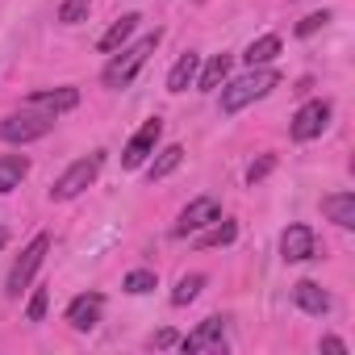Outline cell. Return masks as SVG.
Masks as SVG:
<instances>
[{"label":"cell","instance_id":"15","mask_svg":"<svg viewBox=\"0 0 355 355\" xmlns=\"http://www.w3.org/2000/svg\"><path fill=\"white\" fill-rule=\"evenodd\" d=\"M30 175V159L26 155H0V193H13Z\"/></svg>","mask_w":355,"mask_h":355},{"label":"cell","instance_id":"3","mask_svg":"<svg viewBox=\"0 0 355 355\" xmlns=\"http://www.w3.org/2000/svg\"><path fill=\"white\" fill-rule=\"evenodd\" d=\"M101 163H105V150H92L88 159H76L59 180H55V189H51V201H71V197H80L96 175H101Z\"/></svg>","mask_w":355,"mask_h":355},{"label":"cell","instance_id":"6","mask_svg":"<svg viewBox=\"0 0 355 355\" xmlns=\"http://www.w3.org/2000/svg\"><path fill=\"white\" fill-rule=\"evenodd\" d=\"M218 218H222L218 197H197V201H189V205L180 209V222H175V239H189V234L205 230V226L218 222Z\"/></svg>","mask_w":355,"mask_h":355},{"label":"cell","instance_id":"27","mask_svg":"<svg viewBox=\"0 0 355 355\" xmlns=\"http://www.w3.org/2000/svg\"><path fill=\"white\" fill-rule=\"evenodd\" d=\"M272 167H276V159H272V155H263L259 163H251V171H247V184H259V180H263V175L272 171Z\"/></svg>","mask_w":355,"mask_h":355},{"label":"cell","instance_id":"8","mask_svg":"<svg viewBox=\"0 0 355 355\" xmlns=\"http://www.w3.org/2000/svg\"><path fill=\"white\" fill-rule=\"evenodd\" d=\"M159 134H163V121H159V117L142 121V130H138V134L130 138V146L121 150V167H142V163H146V155H155Z\"/></svg>","mask_w":355,"mask_h":355},{"label":"cell","instance_id":"23","mask_svg":"<svg viewBox=\"0 0 355 355\" xmlns=\"http://www.w3.org/2000/svg\"><path fill=\"white\" fill-rule=\"evenodd\" d=\"M88 9H92V0H63V5H59V21L63 26H76V21L88 17Z\"/></svg>","mask_w":355,"mask_h":355},{"label":"cell","instance_id":"7","mask_svg":"<svg viewBox=\"0 0 355 355\" xmlns=\"http://www.w3.org/2000/svg\"><path fill=\"white\" fill-rule=\"evenodd\" d=\"M326 125H330V101H305V105L297 109L288 134H293L297 142H309V138H318Z\"/></svg>","mask_w":355,"mask_h":355},{"label":"cell","instance_id":"17","mask_svg":"<svg viewBox=\"0 0 355 355\" xmlns=\"http://www.w3.org/2000/svg\"><path fill=\"white\" fill-rule=\"evenodd\" d=\"M226 76H230V55H214V59L205 63V71L197 76V88H201V92H214V88L226 84Z\"/></svg>","mask_w":355,"mask_h":355},{"label":"cell","instance_id":"19","mask_svg":"<svg viewBox=\"0 0 355 355\" xmlns=\"http://www.w3.org/2000/svg\"><path fill=\"white\" fill-rule=\"evenodd\" d=\"M276 55H280V38H276V34H263V38H255V42L247 46V55H243V59H247L251 67H268Z\"/></svg>","mask_w":355,"mask_h":355},{"label":"cell","instance_id":"5","mask_svg":"<svg viewBox=\"0 0 355 355\" xmlns=\"http://www.w3.org/2000/svg\"><path fill=\"white\" fill-rule=\"evenodd\" d=\"M55 125V113H38V109H21V113H9L0 121V138L5 142H34L42 134H51Z\"/></svg>","mask_w":355,"mask_h":355},{"label":"cell","instance_id":"16","mask_svg":"<svg viewBox=\"0 0 355 355\" xmlns=\"http://www.w3.org/2000/svg\"><path fill=\"white\" fill-rule=\"evenodd\" d=\"M197 67H201V59L193 51L180 55V59H175V67H171V76H167V92H189V84L197 80Z\"/></svg>","mask_w":355,"mask_h":355},{"label":"cell","instance_id":"9","mask_svg":"<svg viewBox=\"0 0 355 355\" xmlns=\"http://www.w3.org/2000/svg\"><path fill=\"white\" fill-rule=\"evenodd\" d=\"M313 251H318V243H313V230L309 226H288L284 234H280V255H284V263H305V259H313Z\"/></svg>","mask_w":355,"mask_h":355},{"label":"cell","instance_id":"13","mask_svg":"<svg viewBox=\"0 0 355 355\" xmlns=\"http://www.w3.org/2000/svg\"><path fill=\"white\" fill-rule=\"evenodd\" d=\"M293 301H297L305 313H313V318L330 313V293H326L322 284H313V280H297V284H293Z\"/></svg>","mask_w":355,"mask_h":355},{"label":"cell","instance_id":"4","mask_svg":"<svg viewBox=\"0 0 355 355\" xmlns=\"http://www.w3.org/2000/svg\"><path fill=\"white\" fill-rule=\"evenodd\" d=\"M46 251H51V234H38V239H34V243L17 255V263H13V272H9V280H5V293H9L13 301L30 288V280H34V272L42 268Z\"/></svg>","mask_w":355,"mask_h":355},{"label":"cell","instance_id":"1","mask_svg":"<svg viewBox=\"0 0 355 355\" xmlns=\"http://www.w3.org/2000/svg\"><path fill=\"white\" fill-rule=\"evenodd\" d=\"M276 84H280V71H272V67H251L247 76L222 84V113H239V109H247L251 101H263Z\"/></svg>","mask_w":355,"mask_h":355},{"label":"cell","instance_id":"14","mask_svg":"<svg viewBox=\"0 0 355 355\" xmlns=\"http://www.w3.org/2000/svg\"><path fill=\"white\" fill-rule=\"evenodd\" d=\"M322 214H326L334 226L351 230V226H355V193H330V197H322Z\"/></svg>","mask_w":355,"mask_h":355},{"label":"cell","instance_id":"29","mask_svg":"<svg viewBox=\"0 0 355 355\" xmlns=\"http://www.w3.org/2000/svg\"><path fill=\"white\" fill-rule=\"evenodd\" d=\"M322 351H334V355H347V343H343V338H334V334H326V338H322Z\"/></svg>","mask_w":355,"mask_h":355},{"label":"cell","instance_id":"2","mask_svg":"<svg viewBox=\"0 0 355 355\" xmlns=\"http://www.w3.org/2000/svg\"><path fill=\"white\" fill-rule=\"evenodd\" d=\"M159 38H163V34L155 30V34L138 38L134 46H121V55H113V63H109V67H105V76H101V80H105V88H125V84H130V80L142 71V63L155 55Z\"/></svg>","mask_w":355,"mask_h":355},{"label":"cell","instance_id":"18","mask_svg":"<svg viewBox=\"0 0 355 355\" xmlns=\"http://www.w3.org/2000/svg\"><path fill=\"white\" fill-rule=\"evenodd\" d=\"M138 21H142L138 13H125L121 21H113V26H109V34H105V38H101L96 46H101L105 55H109V51H117V46H121V42H125V38H130V34L138 30Z\"/></svg>","mask_w":355,"mask_h":355},{"label":"cell","instance_id":"25","mask_svg":"<svg viewBox=\"0 0 355 355\" xmlns=\"http://www.w3.org/2000/svg\"><path fill=\"white\" fill-rule=\"evenodd\" d=\"M46 301H51V293H46V288H34V297H30V305H26V318H30V322H42V318H46Z\"/></svg>","mask_w":355,"mask_h":355},{"label":"cell","instance_id":"22","mask_svg":"<svg viewBox=\"0 0 355 355\" xmlns=\"http://www.w3.org/2000/svg\"><path fill=\"white\" fill-rule=\"evenodd\" d=\"M201 288H205V276H201V272L180 276V284L171 288V305H189V301H197V297H201Z\"/></svg>","mask_w":355,"mask_h":355},{"label":"cell","instance_id":"28","mask_svg":"<svg viewBox=\"0 0 355 355\" xmlns=\"http://www.w3.org/2000/svg\"><path fill=\"white\" fill-rule=\"evenodd\" d=\"M150 347H159V351L180 347V334H175V330H159V334H150Z\"/></svg>","mask_w":355,"mask_h":355},{"label":"cell","instance_id":"10","mask_svg":"<svg viewBox=\"0 0 355 355\" xmlns=\"http://www.w3.org/2000/svg\"><path fill=\"white\" fill-rule=\"evenodd\" d=\"M180 347L184 351H226V338H222V318H205L189 338H180Z\"/></svg>","mask_w":355,"mask_h":355},{"label":"cell","instance_id":"24","mask_svg":"<svg viewBox=\"0 0 355 355\" xmlns=\"http://www.w3.org/2000/svg\"><path fill=\"white\" fill-rule=\"evenodd\" d=\"M155 284H159V276H155V272H146V268H138V272H130V276H125V293H134V297L150 293Z\"/></svg>","mask_w":355,"mask_h":355},{"label":"cell","instance_id":"20","mask_svg":"<svg viewBox=\"0 0 355 355\" xmlns=\"http://www.w3.org/2000/svg\"><path fill=\"white\" fill-rule=\"evenodd\" d=\"M234 239H239V226L218 218V222H209V226H205V234L197 239V247H230Z\"/></svg>","mask_w":355,"mask_h":355},{"label":"cell","instance_id":"26","mask_svg":"<svg viewBox=\"0 0 355 355\" xmlns=\"http://www.w3.org/2000/svg\"><path fill=\"white\" fill-rule=\"evenodd\" d=\"M326 21H330V13H309V17H305V21L297 26V34H301V38H309V34H318V30H322Z\"/></svg>","mask_w":355,"mask_h":355},{"label":"cell","instance_id":"21","mask_svg":"<svg viewBox=\"0 0 355 355\" xmlns=\"http://www.w3.org/2000/svg\"><path fill=\"white\" fill-rule=\"evenodd\" d=\"M180 163H184V146H163V150H159V159L150 163V171H146V175H150V180H163V175H171Z\"/></svg>","mask_w":355,"mask_h":355},{"label":"cell","instance_id":"11","mask_svg":"<svg viewBox=\"0 0 355 355\" xmlns=\"http://www.w3.org/2000/svg\"><path fill=\"white\" fill-rule=\"evenodd\" d=\"M101 309H105V297H101V293H84V297H76V301L67 305V322H71L76 330H92V326L101 322Z\"/></svg>","mask_w":355,"mask_h":355},{"label":"cell","instance_id":"12","mask_svg":"<svg viewBox=\"0 0 355 355\" xmlns=\"http://www.w3.org/2000/svg\"><path fill=\"white\" fill-rule=\"evenodd\" d=\"M80 105V92L76 88H55V92H34L30 101H26V109H38V113H67V109H76Z\"/></svg>","mask_w":355,"mask_h":355},{"label":"cell","instance_id":"30","mask_svg":"<svg viewBox=\"0 0 355 355\" xmlns=\"http://www.w3.org/2000/svg\"><path fill=\"white\" fill-rule=\"evenodd\" d=\"M5 243H9V230H5V226H0V247H5Z\"/></svg>","mask_w":355,"mask_h":355}]
</instances>
